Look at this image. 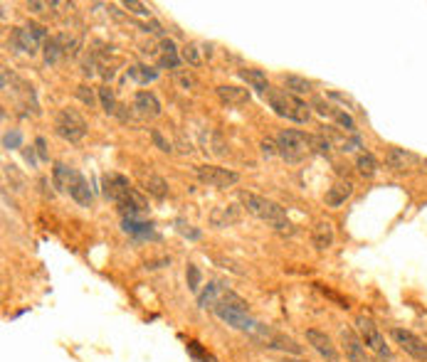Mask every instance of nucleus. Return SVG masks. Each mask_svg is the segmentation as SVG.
<instances>
[{
  "instance_id": "nucleus-22",
  "label": "nucleus",
  "mask_w": 427,
  "mask_h": 362,
  "mask_svg": "<svg viewBox=\"0 0 427 362\" xmlns=\"http://www.w3.org/2000/svg\"><path fill=\"white\" fill-rule=\"evenodd\" d=\"M284 87H287V92L292 94H311V89H314V81L306 79V76H297V74H287L284 76Z\"/></svg>"
},
{
  "instance_id": "nucleus-2",
  "label": "nucleus",
  "mask_w": 427,
  "mask_h": 362,
  "mask_svg": "<svg viewBox=\"0 0 427 362\" xmlns=\"http://www.w3.org/2000/svg\"><path fill=\"white\" fill-rule=\"evenodd\" d=\"M265 99L270 101V106L274 108V114L281 116V119L297 121V124H306L309 116H311V111H309L306 104H304L297 94L287 92V89H274V87H272L270 92H267Z\"/></svg>"
},
{
  "instance_id": "nucleus-39",
  "label": "nucleus",
  "mask_w": 427,
  "mask_h": 362,
  "mask_svg": "<svg viewBox=\"0 0 427 362\" xmlns=\"http://www.w3.org/2000/svg\"><path fill=\"white\" fill-rule=\"evenodd\" d=\"M262 156L265 158H272V156H279V148H277V141H270V138H267V141H262Z\"/></svg>"
},
{
  "instance_id": "nucleus-45",
  "label": "nucleus",
  "mask_w": 427,
  "mask_h": 362,
  "mask_svg": "<svg viewBox=\"0 0 427 362\" xmlns=\"http://www.w3.org/2000/svg\"><path fill=\"white\" fill-rule=\"evenodd\" d=\"M284 362H309V360H284Z\"/></svg>"
},
{
  "instance_id": "nucleus-36",
  "label": "nucleus",
  "mask_w": 427,
  "mask_h": 362,
  "mask_svg": "<svg viewBox=\"0 0 427 362\" xmlns=\"http://www.w3.org/2000/svg\"><path fill=\"white\" fill-rule=\"evenodd\" d=\"M124 8H126V10H131V13H136V15H143V17L151 15V10H148L143 3H134V0H126Z\"/></svg>"
},
{
  "instance_id": "nucleus-25",
  "label": "nucleus",
  "mask_w": 427,
  "mask_h": 362,
  "mask_svg": "<svg viewBox=\"0 0 427 362\" xmlns=\"http://www.w3.org/2000/svg\"><path fill=\"white\" fill-rule=\"evenodd\" d=\"M45 49V62L47 65H57L60 62V57L65 54V47H62V38H49L47 42L42 44Z\"/></svg>"
},
{
  "instance_id": "nucleus-13",
  "label": "nucleus",
  "mask_w": 427,
  "mask_h": 362,
  "mask_svg": "<svg viewBox=\"0 0 427 362\" xmlns=\"http://www.w3.org/2000/svg\"><path fill=\"white\" fill-rule=\"evenodd\" d=\"M134 108H136V114L143 116V119H156V116L161 114V101H158L156 94H151V92H136Z\"/></svg>"
},
{
  "instance_id": "nucleus-16",
  "label": "nucleus",
  "mask_w": 427,
  "mask_h": 362,
  "mask_svg": "<svg viewBox=\"0 0 427 362\" xmlns=\"http://www.w3.org/2000/svg\"><path fill=\"white\" fill-rule=\"evenodd\" d=\"M353 195V183H348V180H341V183H336V185H331L329 188V192H326V197H324V202L329 207H341L343 202L348 200Z\"/></svg>"
},
{
  "instance_id": "nucleus-3",
  "label": "nucleus",
  "mask_w": 427,
  "mask_h": 362,
  "mask_svg": "<svg viewBox=\"0 0 427 362\" xmlns=\"http://www.w3.org/2000/svg\"><path fill=\"white\" fill-rule=\"evenodd\" d=\"M277 148H279V156L287 163H299L306 158L311 146H309V135H304L302 131L284 129L277 135Z\"/></svg>"
},
{
  "instance_id": "nucleus-28",
  "label": "nucleus",
  "mask_w": 427,
  "mask_h": 362,
  "mask_svg": "<svg viewBox=\"0 0 427 362\" xmlns=\"http://www.w3.org/2000/svg\"><path fill=\"white\" fill-rule=\"evenodd\" d=\"M129 76L139 84H148V81H156L158 79V69H151V67H143V65H136L129 69Z\"/></svg>"
},
{
  "instance_id": "nucleus-12",
  "label": "nucleus",
  "mask_w": 427,
  "mask_h": 362,
  "mask_svg": "<svg viewBox=\"0 0 427 362\" xmlns=\"http://www.w3.org/2000/svg\"><path fill=\"white\" fill-rule=\"evenodd\" d=\"M131 192H134V188H131V183L124 178V175H107L104 178V195H107L109 200H114L116 205H121V202H126L131 197Z\"/></svg>"
},
{
  "instance_id": "nucleus-38",
  "label": "nucleus",
  "mask_w": 427,
  "mask_h": 362,
  "mask_svg": "<svg viewBox=\"0 0 427 362\" xmlns=\"http://www.w3.org/2000/svg\"><path fill=\"white\" fill-rule=\"evenodd\" d=\"M77 97L81 99V101L87 104V106H94V104H97V99H94V92L89 87H84V84H81L79 89H77Z\"/></svg>"
},
{
  "instance_id": "nucleus-26",
  "label": "nucleus",
  "mask_w": 427,
  "mask_h": 362,
  "mask_svg": "<svg viewBox=\"0 0 427 362\" xmlns=\"http://www.w3.org/2000/svg\"><path fill=\"white\" fill-rule=\"evenodd\" d=\"M220 296H222V293H220V286H217V281H210L201 293H198V306H201V308H212Z\"/></svg>"
},
{
  "instance_id": "nucleus-21",
  "label": "nucleus",
  "mask_w": 427,
  "mask_h": 362,
  "mask_svg": "<svg viewBox=\"0 0 427 362\" xmlns=\"http://www.w3.org/2000/svg\"><path fill=\"white\" fill-rule=\"evenodd\" d=\"M180 65V52L176 47L173 40H163L161 42V67H168V69H178Z\"/></svg>"
},
{
  "instance_id": "nucleus-40",
  "label": "nucleus",
  "mask_w": 427,
  "mask_h": 362,
  "mask_svg": "<svg viewBox=\"0 0 427 362\" xmlns=\"http://www.w3.org/2000/svg\"><path fill=\"white\" fill-rule=\"evenodd\" d=\"M35 146H38L40 158H42V161H47V151H45V138H38V141H35Z\"/></svg>"
},
{
  "instance_id": "nucleus-9",
  "label": "nucleus",
  "mask_w": 427,
  "mask_h": 362,
  "mask_svg": "<svg viewBox=\"0 0 427 362\" xmlns=\"http://www.w3.org/2000/svg\"><path fill=\"white\" fill-rule=\"evenodd\" d=\"M195 175H198L201 183L210 185V188H233L240 180V175L235 173V170L217 168V165H198V168H195Z\"/></svg>"
},
{
  "instance_id": "nucleus-32",
  "label": "nucleus",
  "mask_w": 427,
  "mask_h": 362,
  "mask_svg": "<svg viewBox=\"0 0 427 362\" xmlns=\"http://www.w3.org/2000/svg\"><path fill=\"white\" fill-rule=\"evenodd\" d=\"M99 101H102V108L109 116L119 114V111H116V99H114V92L109 87H99Z\"/></svg>"
},
{
  "instance_id": "nucleus-23",
  "label": "nucleus",
  "mask_w": 427,
  "mask_h": 362,
  "mask_svg": "<svg viewBox=\"0 0 427 362\" xmlns=\"http://www.w3.org/2000/svg\"><path fill=\"white\" fill-rule=\"evenodd\" d=\"M143 190H146L148 195H153L156 200H163L168 195V183L161 175H148V178H143Z\"/></svg>"
},
{
  "instance_id": "nucleus-18",
  "label": "nucleus",
  "mask_w": 427,
  "mask_h": 362,
  "mask_svg": "<svg viewBox=\"0 0 427 362\" xmlns=\"http://www.w3.org/2000/svg\"><path fill=\"white\" fill-rule=\"evenodd\" d=\"M79 178V173H77L75 168H67V165H62V163H54V170H52V183L57 185V188L62 190V192H70L72 183Z\"/></svg>"
},
{
  "instance_id": "nucleus-42",
  "label": "nucleus",
  "mask_w": 427,
  "mask_h": 362,
  "mask_svg": "<svg viewBox=\"0 0 427 362\" xmlns=\"http://www.w3.org/2000/svg\"><path fill=\"white\" fill-rule=\"evenodd\" d=\"M178 81H180V84H183V87L185 89H188V87H193V84H195V81H193V76H185V74H178Z\"/></svg>"
},
{
  "instance_id": "nucleus-41",
  "label": "nucleus",
  "mask_w": 427,
  "mask_h": 362,
  "mask_svg": "<svg viewBox=\"0 0 427 362\" xmlns=\"http://www.w3.org/2000/svg\"><path fill=\"white\" fill-rule=\"evenodd\" d=\"M27 8L33 13H45V8H49L47 3H27Z\"/></svg>"
},
{
  "instance_id": "nucleus-7",
  "label": "nucleus",
  "mask_w": 427,
  "mask_h": 362,
  "mask_svg": "<svg viewBox=\"0 0 427 362\" xmlns=\"http://www.w3.org/2000/svg\"><path fill=\"white\" fill-rule=\"evenodd\" d=\"M45 42H47V33H45V27H40V25L17 27L15 33H13V44H15V49L30 54V57H33V54L38 52L40 44H45Z\"/></svg>"
},
{
  "instance_id": "nucleus-33",
  "label": "nucleus",
  "mask_w": 427,
  "mask_h": 362,
  "mask_svg": "<svg viewBox=\"0 0 427 362\" xmlns=\"http://www.w3.org/2000/svg\"><path fill=\"white\" fill-rule=\"evenodd\" d=\"M334 121L339 126H343L346 131H351V133L356 131V121H353L351 116L346 114V111H341V108H336V111H334Z\"/></svg>"
},
{
  "instance_id": "nucleus-20",
  "label": "nucleus",
  "mask_w": 427,
  "mask_h": 362,
  "mask_svg": "<svg viewBox=\"0 0 427 362\" xmlns=\"http://www.w3.org/2000/svg\"><path fill=\"white\" fill-rule=\"evenodd\" d=\"M70 195H72V200H75L77 205H81V207H92V190H89L87 180L81 178V175L75 180V183H72Z\"/></svg>"
},
{
  "instance_id": "nucleus-24",
  "label": "nucleus",
  "mask_w": 427,
  "mask_h": 362,
  "mask_svg": "<svg viewBox=\"0 0 427 362\" xmlns=\"http://www.w3.org/2000/svg\"><path fill=\"white\" fill-rule=\"evenodd\" d=\"M240 220V210L238 207H220V210L212 212V224L215 227H230V224H235V222Z\"/></svg>"
},
{
  "instance_id": "nucleus-15",
  "label": "nucleus",
  "mask_w": 427,
  "mask_h": 362,
  "mask_svg": "<svg viewBox=\"0 0 427 362\" xmlns=\"http://www.w3.org/2000/svg\"><path fill=\"white\" fill-rule=\"evenodd\" d=\"M217 97L225 106H244L249 101V92L244 87H230V84H222L217 87Z\"/></svg>"
},
{
  "instance_id": "nucleus-19",
  "label": "nucleus",
  "mask_w": 427,
  "mask_h": 362,
  "mask_svg": "<svg viewBox=\"0 0 427 362\" xmlns=\"http://www.w3.org/2000/svg\"><path fill=\"white\" fill-rule=\"evenodd\" d=\"M311 242H314V247L319 252H324V249H329L334 244V227H331L329 222H319L316 224L314 232H311Z\"/></svg>"
},
{
  "instance_id": "nucleus-8",
  "label": "nucleus",
  "mask_w": 427,
  "mask_h": 362,
  "mask_svg": "<svg viewBox=\"0 0 427 362\" xmlns=\"http://www.w3.org/2000/svg\"><path fill=\"white\" fill-rule=\"evenodd\" d=\"M388 168L395 173H412V170H427V161L420 158L417 153H410L405 148H390L385 156Z\"/></svg>"
},
{
  "instance_id": "nucleus-14",
  "label": "nucleus",
  "mask_w": 427,
  "mask_h": 362,
  "mask_svg": "<svg viewBox=\"0 0 427 362\" xmlns=\"http://www.w3.org/2000/svg\"><path fill=\"white\" fill-rule=\"evenodd\" d=\"M262 343H265V347H270V350L289 352V355H302V345H299L297 340H292V338H287V336H279V333H272V330L262 338Z\"/></svg>"
},
{
  "instance_id": "nucleus-44",
  "label": "nucleus",
  "mask_w": 427,
  "mask_h": 362,
  "mask_svg": "<svg viewBox=\"0 0 427 362\" xmlns=\"http://www.w3.org/2000/svg\"><path fill=\"white\" fill-rule=\"evenodd\" d=\"M25 158H27V163H30V165H35V156H33V148H27V151H25Z\"/></svg>"
},
{
  "instance_id": "nucleus-6",
  "label": "nucleus",
  "mask_w": 427,
  "mask_h": 362,
  "mask_svg": "<svg viewBox=\"0 0 427 362\" xmlns=\"http://www.w3.org/2000/svg\"><path fill=\"white\" fill-rule=\"evenodd\" d=\"M390 338L405 355H410L417 362H427V343L417 338L412 330L407 328H390Z\"/></svg>"
},
{
  "instance_id": "nucleus-17",
  "label": "nucleus",
  "mask_w": 427,
  "mask_h": 362,
  "mask_svg": "<svg viewBox=\"0 0 427 362\" xmlns=\"http://www.w3.org/2000/svg\"><path fill=\"white\" fill-rule=\"evenodd\" d=\"M240 76H242L244 81H247V87L254 89V92H260L267 97V92H270V81H267V74L262 69H254V67H249V69H240Z\"/></svg>"
},
{
  "instance_id": "nucleus-43",
  "label": "nucleus",
  "mask_w": 427,
  "mask_h": 362,
  "mask_svg": "<svg viewBox=\"0 0 427 362\" xmlns=\"http://www.w3.org/2000/svg\"><path fill=\"white\" fill-rule=\"evenodd\" d=\"M20 143V135L13 133V135H6V146H17Z\"/></svg>"
},
{
  "instance_id": "nucleus-27",
  "label": "nucleus",
  "mask_w": 427,
  "mask_h": 362,
  "mask_svg": "<svg viewBox=\"0 0 427 362\" xmlns=\"http://www.w3.org/2000/svg\"><path fill=\"white\" fill-rule=\"evenodd\" d=\"M356 170L363 178H373V175L378 173V161H375L371 153H361V156L356 158Z\"/></svg>"
},
{
  "instance_id": "nucleus-34",
  "label": "nucleus",
  "mask_w": 427,
  "mask_h": 362,
  "mask_svg": "<svg viewBox=\"0 0 427 362\" xmlns=\"http://www.w3.org/2000/svg\"><path fill=\"white\" fill-rule=\"evenodd\" d=\"M309 146L314 148L316 153H329L331 151L329 138H324V135H309Z\"/></svg>"
},
{
  "instance_id": "nucleus-10",
  "label": "nucleus",
  "mask_w": 427,
  "mask_h": 362,
  "mask_svg": "<svg viewBox=\"0 0 427 362\" xmlns=\"http://www.w3.org/2000/svg\"><path fill=\"white\" fill-rule=\"evenodd\" d=\"M306 343H309L311 347H314V350L319 352V355L324 357L326 362H341V355H339V350H336L334 340H331V338L326 336L324 330L309 328V330H306Z\"/></svg>"
},
{
  "instance_id": "nucleus-11",
  "label": "nucleus",
  "mask_w": 427,
  "mask_h": 362,
  "mask_svg": "<svg viewBox=\"0 0 427 362\" xmlns=\"http://www.w3.org/2000/svg\"><path fill=\"white\" fill-rule=\"evenodd\" d=\"M341 338V345H343V352H346L348 362H371L366 355V343L361 340V336H356L351 328H341L339 333Z\"/></svg>"
},
{
  "instance_id": "nucleus-37",
  "label": "nucleus",
  "mask_w": 427,
  "mask_h": 362,
  "mask_svg": "<svg viewBox=\"0 0 427 362\" xmlns=\"http://www.w3.org/2000/svg\"><path fill=\"white\" fill-rule=\"evenodd\" d=\"M176 224H178V232L183 234V237H188V239H201V229H193L190 227V224H185V222H176Z\"/></svg>"
},
{
  "instance_id": "nucleus-4",
  "label": "nucleus",
  "mask_w": 427,
  "mask_h": 362,
  "mask_svg": "<svg viewBox=\"0 0 427 362\" xmlns=\"http://www.w3.org/2000/svg\"><path fill=\"white\" fill-rule=\"evenodd\" d=\"M356 330H358V336H361V340L366 343L368 350H373L378 357H385V360H390V345L385 343L383 333L378 330V325L373 323V320L368 318V315H358L356 318Z\"/></svg>"
},
{
  "instance_id": "nucleus-30",
  "label": "nucleus",
  "mask_w": 427,
  "mask_h": 362,
  "mask_svg": "<svg viewBox=\"0 0 427 362\" xmlns=\"http://www.w3.org/2000/svg\"><path fill=\"white\" fill-rule=\"evenodd\" d=\"M180 60L188 62L190 67H201L203 65V57H201V47L195 42H188L183 49H180Z\"/></svg>"
},
{
  "instance_id": "nucleus-35",
  "label": "nucleus",
  "mask_w": 427,
  "mask_h": 362,
  "mask_svg": "<svg viewBox=\"0 0 427 362\" xmlns=\"http://www.w3.org/2000/svg\"><path fill=\"white\" fill-rule=\"evenodd\" d=\"M151 141L156 143L158 151H163V153H171V151H173V148H171V143H168L166 138H163V133H161L158 129H151Z\"/></svg>"
},
{
  "instance_id": "nucleus-5",
  "label": "nucleus",
  "mask_w": 427,
  "mask_h": 362,
  "mask_svg": "<svg viewBox=\"0 0 427 362\" xmlns=\"http://www.w3.org/2000/svg\"><path fill=\"white\" fill-rule=\"evenodd\" d=\"M54 133L65 138V141L77 143L87 133V121L81 119L77 111H72V108H62L60 114H57V121H54Z\"/></svg>"
},
{
  "instance_id": "nucleus-31",
  "label": "nucleus",
  "mask_w": 427,
  "mask_h": 362,
  "mask_svg": "<svg viewBox=\"0 0 427 362\" xmlns=\"http://www.w3.org/2000/svg\"><path fill=\"white\" fill-rule=\"evenodd\" d=\"M185 283H188V291L201 293L203 274H201V269H198L195 264H188V269H185Z\"/></svg>"
},
{
  "instance_id": "nucleus-29",
  "label": "nucleus",
  "mask_w": 427,
  "mask_h": 362,
  "mask_svg": "<svg viewBox=\"0 0 427 362\" xmlns=\"http://www.w3.org/2000/svg\"><path fill=\"white\" fill-rule=\"evenodd\" d=\"M185 350H188V355H190V360H193V362H217L215 357H212L198 340H188Z\"/></svg>"
},
{
  "instance_id": "nucleus-1",
  "label": "nucleus",
  "mask_w": 427,
  "mask_h": 362,
  "mask_svg": "<svg viewBox=\"0 0 427 362\" xmlns=\"http://www.w3.org/2000/svg\"><path fill=\"white\" fill-rule=\"evenodd\" d=\"M238 197L249 215L260 217V220L267 222L272 229H277V232H292V229H289L292 227V222H289L287 212L281 210L277 202L267 200V197H260V195H254V192H247V190H240Z\"/></svg>"
}]
</instances>
